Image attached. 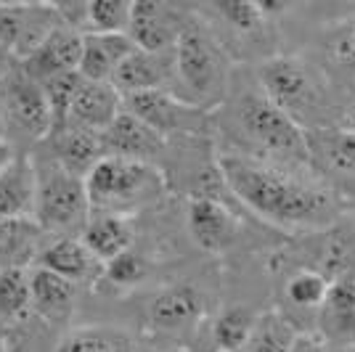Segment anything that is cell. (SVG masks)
I'll return each mask as SVG.
<instances>
[{
	"label": "cell",
	"instance_id": "obj_1",
	"mask_svg": "<svg viewBox=\"0 0 355 352\" xmlns=\"http://www.w3.org/2000/svg\"><path fill=\"white\" fill-rule=\"evenodd\" d=\"M218 170L225 188L241 204L284 231H318L342 212L340 199L331 191L254 157L223 154Z\"/></svg>",
	"mask_w": 355,
	"mask_h": 352
},
{
	"label": "cell",
	"instance_id": "obj_2",
	"mask_svg": "<svg viewBox=\"0 0 355 352\" xmlns=\"http://www.w3.org/2000/svg\"><path fill=\"white\" fill-rule=\"evenodd\" d=\"M231 85V61L215 37L199 19L189 21L175 45V85L173 93L183 101L209 112L212 106L225 101Z\"/></svg>",
	"mask_w": 355,
	"mask_h": 352
},
{
	"label": "cell",
	"instance_id": "obj_3",
	"mask_svg": "<svg viewBox=\"0 0 355 352\" xmlns=\"http://www.w3.org/2000/svg\"><path fill=\"white\" fill-rule=\"evenodd\" d=\"M231 130L257 154L289 164H311L308 132L297 125L289 114H284L263 90H244L228 103Z\"/></svg>",
	"mask_w": 355,
	"mask_h": 352
},
{
	"label": "cell",
	"instance_id": "obj_4",
	"mask_svg": "<svg viewBox=\"0 0 355 352\" xmlns=\"http://www.w3.org/2000/svg\"><path fill=\"white\" fill-rule=\"evenodd\" d=\"M37 173V196H35V222L48 236H83L93 218L88 186L83 177L64 170L45 151L32 154Z\"/></svg>",
	"mask_w": 355,
	"mask_h": 352
},
{
	"label": "cell",
	"instance_id": "obj_5",
	"mask_svg": "<svg viewBox=\"0 0 355 352\" xmlns=\"http://www.w3.org/2000/svg\"><path fill=\"white\" fill-rule=\"evenodd\" d=\"M93 212L122 215L154 204L164 193V175L159 167L119 157H104L85 177Z\"/></svg>",
	"mask_w": 355,
	"mask_h": 352
},
{
	"label": "cell",
	"instance_id": "obj_6",
	"mask_svg": "<svg viewBox=\"0 0 355 352\" xmlns=\"http://www.w3.org/2000/svg\"><path fill=\"white\" fill-rule=\"evenodd\" d=\"M0 114L6 125V141L16 154H32L53 130L51 103L43 85L16 64L14 72L0 80Z\"/></svg>",
	"mask_w": 355,
	"mask_h": 352
},
{
	"label": "cell",
	"instance_id": "obj_7",
	"mask_svg": "<svg viewBox=\"0 0 355 352\" xmlns=\"http://www.w3.org/2000/svg\"><path fill=\"white\" fill-rule=\"evenodd\" d=\"M260 90L295 119L297 125L318 114L324 106V88L318 74L297 56H273L257 67Z\"/></svg>",
	"mask_w": 355,
	"mask_h": 352
},
{
	"label": "cell",
	"instance_id": "obj_8",
	"mask_svg": "<svg viewBox=\"0 0 355 352\" xmlns=\"http://www.w3.org/2000/svg\"><path fill=\"white\" fill-rule=\"evenodd\" d=\"M125 112L146 122L162 138H193L207 130V112L183 101L173 90H148L128 96Z\"/></svg>",
	"mask_w": 355,
	"mask_h": 352
},
{
	"label": "cell",
	"instance_id": "obj_9",
	"mask_svg": "<svg viewBox=\"0 0 355 352\" xmlns=\"http://www.w3.org/2000/svg\"><path fill=\"white\" fill-rule=\"evenodd\" d=\"M205 294L191 283L164 286L146 302V326L154 334L180 337L205 318Z\"/></svg>",
	"mask_w": 355,
	"mask_h": 352
},
{
	"label": "cell",
	"instance_id": "obj_10",
	"mask_svg": "<svg viewBox=\"0 0 355 352\" xmlns=\"http://www.w3.org/2000/svg\"><path fill=\"white\" fill-rule=\"evenodd\" d=\"M191 14L180 11L170 3H154V0H138L133 3V16H130V30L128 35L141 51H154V53H170L175 51L178 40L183 30L189 27Z\"/></svg>",
	"mask_w": 355,
	"mask_h": 352
},
{
	"label": "cell",
	"instance_id": "obj_11",
	"mask_svg": "<svg viewBox=\"0 0 355 352\" xmlns=\"http://www.w3.org/2000/svg\"><path fill=\"white\" fill-rule=\"evenodd\" d=\"M186 220L196 247L209 254H220L236 244L239 218L215 196H191Z\"/></svg>",
	"mask_w": 355,
	"mask_h": 352
},
{
	"label": "cell",
	"instance_id": "obj_12",
	"mask_svg": "<svg viewBox=\"0 0 355 352\" xmlns=\"http://www.w3.org/2000/svg\"><path fill=\"white\" fill-rule=\"evenodd\" d=\"M35 267H45L77 286L104 281L106 270V265L88 249V244L80 236H64V238H53L51 244H45Z\"/></svg>",
	"mask_w": 355,
	"mask_h": 352
},
{
	"label": "cell",
	"instance_id": "obj_13",
	"mask_svg": "<svg viewBox=\"0 0 355 352\" xmlns=\"http://www.w3.org/2000/svg\"><path fill=\"white\" fill-rule=\"evenodd\" d=\"M37 148H43L51 159H56L64 170H69L72 175L83 177V180L106 157L104 135L85 130V127H74V125L51 132Z\"/></svg>",
	"mask_w": 355,
	"mask_h": 352
},
{
	"label": "cell",
	"instance_id": "obj_14",
	"mask_svg": "<svg viewBox=\"0 0 355 352\" xmlns=\"http://www.w3.org/2000/svg\"><path fill=\"white\" fill-rule=\"evenodd\" d=\"M104 148L106 157L144 161V164L157 167V159L164 157L167 151V138L151 130L146 122L133 117L130 112H122L114 119V125L104 132Z\"/></svg>",
	"mask_w": 355,
	"mask_h": 352
},
{
	"label": "cell",
	"instance_id": "obj_15",
	"mask_svg": "<svg viewBox=\"0 0 355 352\" xmlns=\"http://www.w3.org/2000/svg\"><path fill=\"white\" fill-rule=\"evenodd\" d=\"M112 85L122 93V98L135 96V93H148V90H173L175 85V51L170 53H154V51H141L119 67Z\"/></svg>",
	"mask_w": 355,
	"mask_h": 352
},
{
	"label": "cell",
	"instance_id": "obj_16",
	"mask_svg": "<svg viewBox=\"0 0 355 352\" xmlns=\"http://www.w3.org/2000/svg\"><path fill=\"white\" fill-rule=\"evenodd\" d=\"M138 45L128 32H88L83 35V59H80V77L90 82H112L119 67L135 53Z\"/></svg>",
	"mask_w": 355,
	"mask_h": 352
},
{
	"label": "cell",
	"instance_id": "obj_17",
	"mask_svg": "<svg viewBox=\"0 0 355 352\" xmlns=\"http://www.w3.org/2000/svg\"><path fill=\"white\" fill-rule=\"evenodd\" d=\"M80 59H83V35L61 24L59 30L53 32L30 59L19 61V64H21V69L30 74L32 80L48 82V80L61 77V74L77 72L80 69Z\"/></svg>",
	"mask_w": 355,
	"mask_h": 352
},
{
	"label": "cell",
	"instance_id": "obj_18",
	"mask_svg": "<svg viewBox=\"0 0 355 352\" xmlns=\"http://www.w3.org/2000/svg\"><path fill=\"white\" fill-rule=\"evenodd\" d=\"M32 286V315L40 318L48 326H64L72 321L80 286L72 281L61 279L45 267H32L30 270Z\"/></svg>",
	"mask_w": 355,
	"mask_h": 352
},
{
	"label": "cell",
	"instance_id": "obj_19",
	"mask_svg": "<svg viewBox=\"0 0 355 352\" xmlns=\"http://www.w3.org/2000/svg\"><path fill=\"white\" fill-rule=\"evenodd\" d=\"M122 112H125V98L112 82L83 80L77 88V96H74L69 125L104 135Z\"/></svg>",
	"mask_w": 355,
	"mask_h": 352
},
{
	"label": "cell",
	"instance_id": "obj_20",
	"mask_svg": "<svg viewBox=\"0 0 355 352\" xmlns=\"http://www.w3.org/2000/svg\"><path fill=\"white\" fill-rule=\"evenodd\" d=\"M37 173L32 154H16L0 173V220H35Z\"/></svg>",
	"mask_w": 355,
	"mask_h": 352
},
{
	"label": "cell",
	"instance_id": "obj_21",
	"mask_svg": "<svg viewBox=\"0 0 355 352\" xmlns=\"http://www.w3.org/2000/svg\"><path fill=\"white\" fill-rule=\"evenodd\" d=\"M318 326L326 342L355 347V279H337L318 308Z\"/></svg>",
	"mask_w": 355,
	"mask_h": 352
},
{
	"label": "cell",
	"instance_id": "obj_22",
	"mask_svg": "<svg viewBox=\"0 0 355 352\" xmlns=\"http://www.w3.org/2000/svg\"><path fill=\"white\" fill-rule=\"evenodd\" d=\"M53 352H141L138 339L114 323H83L64 331Z\"/></svg>",
	"mask_w": 355,
	"mask_h": 352
},
{
	"label": "cell",
	"instance_id": "obj_23",
	"mask_svg": "<svg viewBox=\"0 0 355 352\" xmlns=\"http://www.w3.org/2000/svg\"><path fill=\"white\" fill-rule=\"evenodd\" d=\"M45 231L35 220H0V270L35 267L45 247Z\"/></svg>",
	"mask_w": 355,
	"mask_h": 352
},
{
	"label": "cell",
	"instance_id": "obj_24",
	"mask_svg": "<svg viewBox=\"0 0 355 352\" xmlns=\"http://www.w3.org/2000/svg\"><path fill=\"white\" fill-rule=\"evenodd\" d=\"M88 249L101 260L104 265H109L112 260H117L119 254L133 249L135 231L128 218L122 215H104V212H93L88 228L80 236Z\"/></svg>",
	"mask_w": 355,
	"mask_h": 352
},
{
	"label": "cell",
	"instance_id": "obj_25",
	"mask_svg": "<svg viewBox=\"0 0 355 352\" xmlns=\"http://www.w3.org/2000/svg\"><path fill=\"white\" fill-rule=\"evenodd\" d=\"M32 267L0 270V326H24L32 315Z\"/></svg>",
	"mask_w": 355,
	"mask_h": 352
},
{
	"label": "cell",
	"instance_id": "obj_26",
	"mask_svg": "<svg viewBox=\"0 0 355 352\" xmlns=\"http://www.w3.org/2000/svg\"><path fill=\"white\" fill-rule=\"evenodd\" d=\"M308 146L313 159L326 161L329 167L355 175V130L337 127V130H311Z\"/></svg>",
	"mask_w": 355,
	"mask_h": 352
},
{
	"label": "cell",
	"instance_id": "obj_27",
	"mask_svg": "<svg viewBox=\"0 0 355 352\" xmlns=\"http://www.w3.org/2000/svg\"><path fill=\"white\" fill-rule=\"evenodd\" d=\"M297 337L300 334L295 331L292 321L279 310H270L257 318V326L241 352H292Z\"/></svg>",
	"mask_w": 355,
	"mask_h": 352
},
{
	"label": "cell",
	"instance_id": "obj_28",
	"mask_svg": "<svg viewBox=\"0 0 355 352\" xmlns=\"http://www.w3.org/2000/svg\"><path fill=\"white\" fill-rule=\"evenodd\" d=\"M257 313H252L244 305L225 308L212 323V337L218 344V352H241L250 342L252 331L257 326Z\"/></svg>",
	"mask_w": 355,
	"mask_h": 352
},
{
	"label": "cell",
	"instance_id": "obj_29",
	"mask_svg": "<svg viewBox=\"0 0 355 352\" xmlns=\"http://www.w3.org/2000/svg\"><path fill=\"white\" fill-rule=\"evenodd\" d=\"M215 14L239 35H260L266 30L268 3H252V0H228L215 3Z\"/></svg>",
	"mask_w": 355,
	"mask_h": 352
},
{
	"label": "cell",
	"instance_id": "obj_30",
	"mask_svg": "<svg viewBox=\"0 0 355 352\" xmlns=\"http://www.w3.org/2000/svg\"><path fill=\"white\" fill-rule=\"evenodd\" d=\"M80 82H83L80 72L61 74V77H53L48 82H40L45 96H48V103H51V117H53V130L51 132H56L69 125V114H72V103Z\"/></svg>",
	"mask_w": 355,
	"mask_h": 352
},
{
	"label": "cell",
	"instance_id": "obj_31",
	"mask_svg": "<svg viewBox=\"0 0 355 352\" xmlns=\"http://www.w3.org/2000/svg\"><path fill=\"white\" fill-rule=\"evenodd\" d=\"M133 3L125 0H90L88 3V32H128L130 30Z\"/></svg>",
	"mask_w": 355,
	"mask_h": 352
},
{
	"label": "cell",
	"instance_id": "obj_32",
	"mask_svg": "<svg viewBox=\"0 0 355 352\" xmlns=\"http://www.w3.org/2000/svg\"><path fill=\"white\" fill-rule=\"evenodd\" d=\"M331 283L318 270H297L286 281V299L295 308H321Z\"/></svg>",
	"mask_w": 355,
	"mask_h": 352
},
{
	"label": "cell",
	"instance_id": "obj_33",
	"mask_svg": "<svg viewBox=\"0 0 355 352\" xmlns=\"http://www.w3.org/2000/svg\"><path fill=\"white\" fill-rule=\"evenodd\" d=\"M324 51L337 69L355 74V16L329 30Z\"/></svg>",
	"mask_w": 355,
	"mask_h": 352
},
{
	"label": "cell",
	"instance_id": "obj_34",
	"mask_svg": "<svg viewBox=\"0 0 355 352\" xmlns=\"http://www.w3.org/2000/svg\"><path fill=\"white\" fill-rule=\"evenodd\" d=\"M144 276H146V260L135 249L119 254L117 260H112L104 270V281H109L112 286H119V289L135 286L138 281H144Z\"/></svg>",
	"mask_w": 355,
	"mask_h": 352
},
{
	"label": "cell",
	"instance_id": "obj_35",
	"mask_svg": "<svg viewBox=\"0 0 355 352\" xmlns=\"http://www.w3.org/2000/svg\"><path fill=\"white\" fill-rule=\"evenodd\" d=\"M24 14H27V3H3L0 6V45H6L11 53L16 51V43L21 37L24 27Z\"/></svg>",
	"mask_w": 355,
	"mask_h": 352
},
{
	"label": "cell",
	"instance_id": "obj_36",
	"mask_svg": "<svg viewBox=\"0 0 355 352\" xmlns=\"http://www.w3.org/2000/svg\"><path fill=\"white\" fill-rule=\"evenodd\" d=\"M16 64H19V61H16L14 53H11V51H8L6 45H0V80H3L6 74H11V72H14V67H16Z\"/></svg>",
	"mask_w": 355,
	"mask_h": 352
},
{
	"label": "cell",
	"instance_id": "obj_37",
	"mask_svg": "<svg viewBox=\"0 0 355 352\" xmlns=\"http://www.w3.org/2000/svg\"><path fill=\"white\" fill-rule=\"evenodd\" d=\"M14 157H16V148L8 141H0V173L14 161Z\"/></svg>",
	"mask_w": 355,
	"mask_h": 352
},
{
	"label": "cell",
	"instance_id": "obj_38",
	"mask_svg": "<svg viewBox=\"0 0 355 352\" xmlns=\"http://www.w3.org/2000/svg\"><path fill=\"white\" fill-rule=\"evenodd\" d=\"M345 122H347V127H350V130H355V98H353V103H350V109H347Z\"/></svg>",
	"mask_w": 355,
	"mask_h": 352
},
{
	"label": "cell",
	"instance_id": "obj_39",
	"mask_svg": "<svg viewBox=\"0 0 355 352\" xmlns=\"http://www.w3.org/2000/svg\"><path fill=\"white\" fill-rule=\"evenodd\" d=\"M0 141H6V125H3V114H0Z\"/></svg>",
	"mask_w": 355,
	"mask_h": 352
},
{
	"label": "cell",
	"instance_id": "obj_40",
	"mask_svg": "<svg viewBox=\"0 0 355 352\" xmlns=\"http://www.w3.org/2000/svg\"><path fill=\"white\" fill-rule=\"evenodd\" d=\"M164 352H178V350H164Z\"/></svg>",
	"mask_w": 355,
	"mask_h": 352
}]
</instances>
